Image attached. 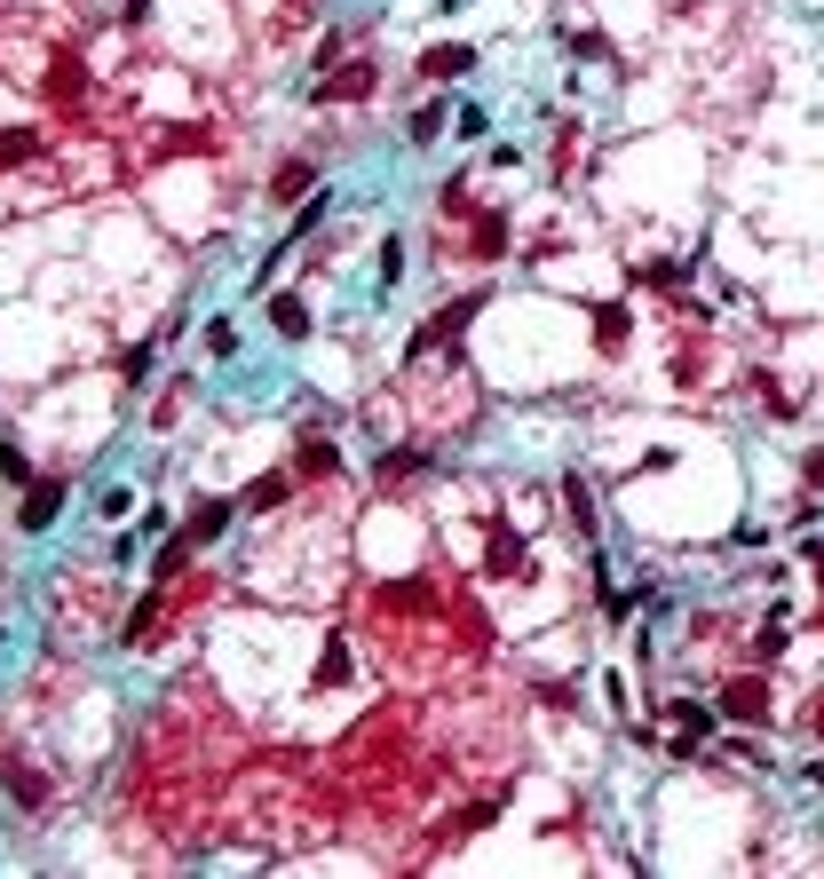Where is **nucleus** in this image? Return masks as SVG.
Masks as SVG:
<instances>
[{
    "mask_svg": "<svg viewBox=\"0 0 824 879\" xmlns=\"http://www.w3.org/2000/svg\"><path fill=\"white\" fill-rule=\"evenodd\" d=\"M468 63H476V48H468V41H452V48H428V56H420V72L444 88V80H460V72H468Z\"/></svg>",
    "mask_w": 824,
    "mask_h": 879,
    "instance_id": "obj_3",
    "label": "nucleus"
},
{
    "mask_svg": "<svg viewBox=\"0 0 824 879\" xmlns=\"http://www.w3.org/2000/svg\"><path fill=\"white\" fill-rule=\"evenodd\" d=\"M564 499H571V523L595 539V499H587V484H579V476H564Z\"/></svg>",
    "mask_w": 824,
    "mask_h": 879,
    "instance_id": "obj_9",
    "label": "nucleus"
},
{
    "mask_svg": "<svg viewBox=\"0 0 824 879\" xmlns=\"http://www.w3.org/2000/svg\"><path fill=\"white\" fill-rule=\"evenodd\" d=\"M278 499H286V476H262V484L246 491V507H278Z\"/></svg>",
    "mask_w": 824,
    "mask_h": 879,
    "instance_id": "obj_15",
    "label": "nucleus"
},
{
    "mask_svg": "<svg viewBox=\"0 0 824 879\" xmlns=\"http://www.w3.org/2000/svg\"><path fill=\"white\" fill-rule=\"evenodd\" d=\"M151 618H159V594H143L136 611H127V626H119V641L127 650H143V634H151Z\"/></svg>",
    "mask_w": 824,
    "mask_h": 879,
    "instance_id": "obj_6",
    "label": "nucleus"
},
{
    "mask_svg": "<svg viewBox=\"0 0 824 879\" xmlns=\"http://www.w3.org/2000/svg\"><path fill=\"white\" fill-rule=\"evenodd\" d=\"M721 714H730V721H753V714H762V682H738L730 697H721Z\"/></svg>",
    "mask_w": 824,
    "mask_h": 879,
    "instance_id": "obj_7",
    "label": "nucleus"
},
{
    "mask_svg": "<svg viewBox=\"0 0 824 879\" xmlns=\"http://www.w3.org/2000/svg\"><path fill=\"white\" fill-rule=\"evenodd\" d=\"M0 476H9V484H32V467H24V452H16V444H0Z\"/></svg>",
    "mask_w": 824,
    "mask_h": 879,
    "instance_id": "obj_16",
    "label": "nucleus"
},
{
    "mask_svg": "<svg viewBox=\"0 0 824 879\" xmlns=\"http://www.w3.org/2000/svg\"><path fill=\"white\" fill-rule=\"evenodd\" d=\"M476 310H484V293H460V301H452V310H437V317H428V325L413 333V349H405V357H428V349H437V342H460V325H468Z\"/></svg>",
    "mask_w": 824,
    "mask_h": 879,
    "instance_id": "obj_1",
    "label": "nucleus"
},
{
    "mask_svg": "<svg viewBox=\"0 0 824 879\" xmlns=\"http://www.w3.org/2000/svg\"><path fill=\"white\" fill-rule=\"evenodd\" d=\"M317 183V166H302V159H293V166H278V198H293V190H310Z\"/></svg>",
    "mask_w": 824,
    "mask_h": 879,
    "instance_id": "obj_12",
    "label": "nucleus"
},
{
    "mask_svg": "<svg viewBox=\"0 0 824 879\" xmlns=\"http://www.w3.org/2000/svg\"><path fill=\"white\" fill-rule=\"evenodd\" d=\"M40 143H32V135H9V143H0V166H16V159H32Z\"/></svg>",
    "mask_w": 824,
    "mask_h": 879,
    "instance_id": "obj_17",
    "label": "nucleus"
},
{
    "mask_svg": "<svg viewBox=\"0 0 824 879\" xmlns=\"http://www.w3.org/2000/svg\"><path fill=\"white\" fill-rule=\"evenodd\" d=\"M444 9H468V0H444Z\"/></svg>",
    "mask_w": 824,
    "mask_h": 879,
    "instance_id": "obj_18",
    "label": "nucleus"
},
{
    "mask_svg": "<svg viewBox=\"0 0 824 879\" xmlns=\"http://www.w3.org/2000/svg\"><path fill=\"white\" fill-rule=\"evenodd\" d=\"M397 278H405V239H388L381 246V286H397Z\"/></svg>",
    "mask_w": 824,
    "mask_h": 879,
    "instance_id": "obj_14",
    "label": "nucleus"
},
{
    "mask_svg": "<svg viewBox=\"0 0 824 879\" xmlns=\"http://www.w3.org/2000/svg\"><path fill=\"white\" fill-rule=\"evenodd\" d=\"M95 516H112V523H119V516H136V491H127V484H112L104 499H95Z\"/></svg>",
    "mask_w": 824,
    "mask_h": 879,
    "instance_id": "obj_11",
    "label": "nucleus"
},
{
    "mask_svg": "<svg viewBox=\"0 0 824 879\" xmlns=\"http://www.w3.org/2000/svg\"><path fill=\"white\" fill-rule=\"evenodd\" d=\"M437 135H444V104H420L413 127H405V143H437Z\"/></svg>",
    "mask_w": 824,
    "mask_h": 879,
    "instance_id": "obj_8",
    "label": "nucleus"
},
{
    "mask_svg": "<svg viewBox=\"0 0 824 879\" xmlns=\"http://www.w3.org/2000/svg\"><path fill=\"white\" fill-rule=\"evenodd\" d=\"M56 516H63V484H32V491H24V516H16V523H24V531H48Z\"/></svg>",
    "mask_w": 824,
    "mask_h": 879,
    "instance_id": "obj_2",
    "label": "nucleus"
},
{
    "mask_svg": "<svg viewBox=\"0 0 824 879\" xmlns=\"http://www.w3.org/2000/svg\"><path fill=\"white\" fill-rule=\"evenodd\" d=\"M207 349H214V357H239V325H230V317H207Z\"/></svg>",
    "mask_w": 824,
    "mask_h": 879,
    "instance_id": "obj_10",
    "label": "nucleus"
},
{
    "mask_svg": "<svg viewBox=\"0 0 824 879\" xmlns=\"http://www.w3.org/2000/svg\"><path fill=\"white\" fill-rule=\"evenodd\" d=\"M222 531H230V507H222V499H207L199 516H190V531H183V539H190V547H207V539H222Z\"/></svg>",
    "mask_w": 824,
    "mask_h": 879,
    "instance_id": "obj_5",
    "label": "nucleus"
},
{
    "mask_svg": "<svg viewBox=\"0 0 824 879\" xmlns=\"http://www.w3.org/2000/svg\"><path fill=\"white\" fill-rule=\"evenodd\" d=\"M293 467H302V476H334V444H302Z\"/></svg>",
    "mask_w": 824,
    "mask_h": 879,
    "instance_id": "obj_13",
    "label": "nucleus"
},
{
    "mask_svg": "<svg viewBox=\"0 0 824 879\" xmlns=\"http://www.w3.org/2000/svg\"><path fill=\"white\" fill-rule=\"evenodd\" d=\"M270 325H278V342H302V333H310V301L302 293H278L270 301Z\"/></svg>",
    "mask_w": 824,
    "mask_h": 879,
    "instance_id": "obj_4",
    "label": "nucleus"
}]
</instances>
